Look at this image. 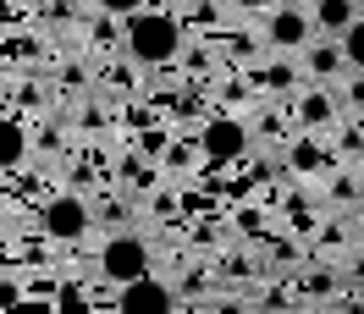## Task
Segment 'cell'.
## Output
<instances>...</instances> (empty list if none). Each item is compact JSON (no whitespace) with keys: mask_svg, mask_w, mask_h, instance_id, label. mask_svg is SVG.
<instances>
[{"mask_svg":"<svg viewBox=\"0 0 364 314\" xmlns=\"http://www.w3.org/2000/svg\"><path fill=\"white\" fill-rule=\"evenodd\" d=\"M94 6H105L111 17H133V11L144 6V0H94Z\"/></svg>","mask_w":364,"mask_h":314,"instance_id":"cell-10","label":"cell"},{"mask_svg":"<svg viewBox=\"0 0 364 314\" xmlns=\"http://www.w3.org/2000/svg\"><path fill=\"white\" fill-rule=\"evenodd\" d=\"M293 116L304 121V127H326V121L337 116V89H320V83H315V89L293 105Z\"/></svg>","mask_w":364,"mask_h":314,"instance_id":"cell-8","label":"cell"},{"mask_svg":"<svg viewBox=\"0 0 364 314\" xmlns=\"http://www.w3.org/2000/svg\"><path fill=\"white\" fill-rule=\"evenodd\" d=\"M100 270H105L111 281H122V287L144 281V276H149V243H144V237H133V232L111 237V243H105V254H100Z\"/></svg>","mask_w":364,"mask_h":314,"instance_id":"cell-3","label":"cell"},{"mask_svg":"<svg viewBox=\"0 0 364 314\" xmlns=\"http://www.w3.org/2000/svg\"><path fill=\"white\" fill-rule=\"evenodd\" d=\"M39 221H45V232H50V237H89L94 210H89L83 199H72V193H67V199H50Z\"/></svg>","mask_w":364,"mask_h":314,"instance_id":"cell-5","label":"cell"},{"mask_svg":"<svg viewBox=\"0 0 364 314\" xmlns=\"http://www.w3.org/2000/svg\"><path fill=\"white\" fill-rule=\"evenodd\" d=\"M309 17H315L320 39H342L348 28L359 23V0H309Z\"/></svg>","mask_w":364,"mask_h":314,"instance_id":"cell-7","label":"cell"},{"mask_svg":"<svg viewBox=\"0 0 364 314\" xmlns=\"http://www.w3.org/2000/svg\"><path fill=\"white\" fill-rule=\"evenodd\" d=\"M359 17H364V0H359Z\"/></svg>","mask_w":364,"mask_h":314,"instance_id":"cell-12","label":"cell"},{"mask_svg":"<svg viewBox=\"0 0 364 314\" xmlns=\"http://www.w3.org/2000/svg\"><path fill=\"white\" fill-rule=\"evenodd\" d=\"M353 276H359V281H364V254H359V259H353Z\"/></svg>","mask_w":364,"mask_h":314,"instance_id":"cell-11","label":"cell"},{"mask_svg":"<svg viewBox=\"0 0 364 314\" xmlns=\"http://www.w3.org/2000/svg\"><path fill=\"white\" fill-rule=\"evenodd\" d=\"M342 50H348V67L353 72H364V17L353 28H348V33H342Z\"/></svg>","mask_w":364,"mask_h":314,"instance_id":"cell-9","label":"cell"},{"mask_svg":"<svg viewBox=\"0 0 364 314\" xmlns=\"http://www.w3.org/2000/svg\"><path fill=\"white\" fill-rule=\"evenodd\" d=\"M298 67L309 72V77H315L320 89H337L342 77H348V50H342V39H315V45L304 50V55H298Z\"/></svg>","mask_w":364,"mask_h":314,"instance_id":"cell-4","label":"cell"},{"mask_svg":"<svg viewBox=\"0 0 364 314\" xmlns=\"http://www.w3.org/2000/svg\"><path fill=\"white\" fill-rule=\"evenodd\" d=\"M265 45L282 50V55H304V50L315 45V17H309V6H276L271 17H265Z\"/></svg>","mask_w":364,"mask_h":314,"instance_id":"cell-2","label":"cell"},{"mask_svg":"<svg viewBox=\"0 0 364 314\" xmlns=\"http://www.w3.org/2000/svg\"><path fill=\"white\" fill-rule=\"evenodd\" d=\"M122 39H127V55H133V61L160 67V61H171L182 50V23H177V11H133Z\"/></svg>","mask_w":364,"mask_h":314,"instance_id":"cell-1","label":"cell"},{"mask_svg":"<svg viewBox=\"0 0 364 314\" xmlns=\"http://www.w3.org/2000/svg\"><path fill=\"white\" fill-rule=\"evenodd\" d=\"M122 314H177V298H171L166 281L144 276L133 287H122Z\"/></svg>","mask_w":364,"mask_h":314,"instance_id":"cell-6","label":"cell"}]
</instances>
